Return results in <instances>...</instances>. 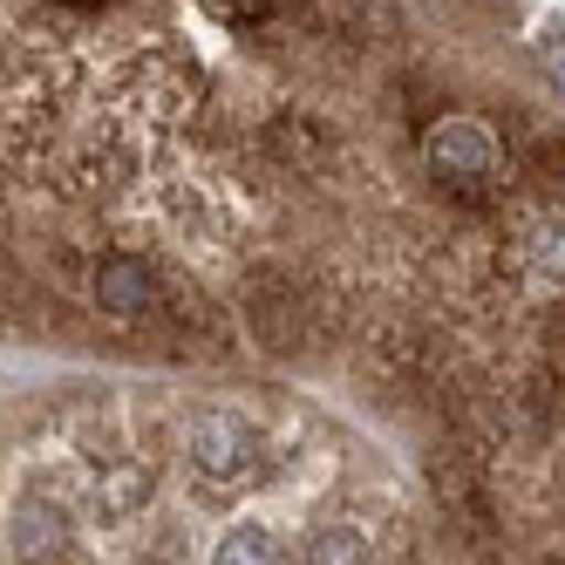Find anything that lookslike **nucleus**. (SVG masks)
Wrapping results in <instances>:
<instances>
[{"instance_id":"20e7f679","label":"nucleus","mask_w":565,"mask_h":565,"mask_svg":"<svg viewBox=\"0 0 565 565\" xmlns=\"http://www.w3.org/2000/svg\"><path fill=\"white\" fill-rule=\"evenodd\" d=\"M511 259H518V273L532 279V287H565V218L558 212H545V218H532L518 232V246H511Z\"/></svg>"},{"instance_id":"f257e3e1","label":"nucleus","mask_w":565,"mask_h":565,"mask_svg":"<svg viewBox=\"0 0 565 565\" xmlns=\"http://www.w3.org/2000/svg\"><path fill=\"white\" fill-rule=\"evenodd\" d=\"M423 157H429V171L450 191L483 198V191L504 184V150H498V137L483 130L477 116H443V124L423 137Z\"/></svg>"},{"instance_id":"6e6552de","label":"nucleus","mask_w":565,"mask_h":565,"mask_svg":"<svg viewBox=\"0 0 565 565\" xmlns=\"http://www.w3.org/2000/svg\"><path fill=\"white\" fill-rule=\"evenodd\" d=\"M143 483H150L143 470H109V477H103V498H109L116 511H130V504L143 498Z\"/></svg>"},{"instance_id":"7ed1b4c3","label":"nucleus","mask_w":565,"mask_h":565,"mask_svg":"<svg viewBox=\"0 0 565 565\" xmlns=\"http://www.w3.org/2000/svg\"><path fill=\"white\" fill-rule=\"evenodd\" d=\"M164 287H157V273L143 259H103L96 266V307L116 313V320H150Z\"/></svg>"},{"instance_id":"1a4fd4ad","label":"nucleus","mask_w":565,"mask_h":565,"mask_svg":"<svg viewBox=\"0 0 565 565\" xmlns=\"http://www.w3.org/2000/svg\"><path fill=\"white\" fill-rule=\"evenodd\" d=\"M545 75H552V89L565 96V34H558V42L545 49Z\"/></svg>"},{"instance_id":"0eeeda50","label":"nucleus","mask_w":565,"mask_h":565,"mask_svg":"<svg viewBox=\"0 0 565 565\" xmlns=\"http://www.w3.org/2000/svg\"><path fill=\"white\" fill-rule=\"evenodd\" d=\"M307 565H369V545H361L354 532H320L307 545Z\"/></svg>"},{"instance_id":"423d86ee","label":"nucleus","mask_w":565,"mask_h":565,"mask_svg":"<svg viewBox=\"0 0 565 565\" xmlns=\"http://www.w3.org/2000/svg\"><path fill=\"white\" fill-rule=\"evenodd\" d=\"M212 565H279V545L259 532V524H238V532H225Z\"/></svg>"},{"instance_id":"f03ea898","label":"nucleus","mask_w":565,"mask_h":565,"mask_svg":"<svg viewBox=\"0 0 565 565\" xmlns=\"http://www.w3.org/2000/svg\"><path fill=\"white\" fill-rule=\"evenodd\" d=\"M184 443H191V463L205 470L212 483H253L259 477V436L238 423L232 409H198Z\"/></svg>"},{"instance_id":"39448f33","label":"nucleus","mask_w":565,"mask_h":565,"mask_svg":"<svg viewBox=\"0 0 565 565\" xmlns=\"http://www.w3.org/2000/svg\"><path fill=\"white\" fill-rule=\"evenodd\" d=\"M8 545L21 565H55L62 545H68V524L55 518V504H14L8 518Z\"/></svg>"}]
</instances>
